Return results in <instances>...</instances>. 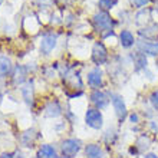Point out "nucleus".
<instances>
[{
	"instance_id": "6",
	"label": "nucleus",
	"mask_w": 158,
	"mask_h": 158,
	"mask_svg": "<svg viewBox=\"0 0 158 158\" xmlns=\"http://www.w3.org/2000/svg\"><path fill=\"white\" fill-rule=\"evenodd\" d=\"M112 105H114V109H115V114L119 121H124V118L127 117V106H125V102L122 99L121 95H112Z\"/></svg>"
},
{
	"instance_id": "14",
	"label": "nucleus",
	"mask_w": 158,
	"mask_h": 158,
	"mask_svg": "<svg viewBox=\"0 0 158 158\" xmlns=\"http://www.w3.org/2000/svg\"><path fill=\"white\" fill-rule=\"evenodd\" d=\"M12 72V62L6 56H0V78L7 76Z\"/></svg>"
},
{
	"instance_id": "4",
	"label": "nucleus",
	"mask_w": 158,
	"mask_h": 158,
	"mask_svg": "<svg viewBox=\"0 0 158 158\" xmlns=\"http://www.w3.org/2000/svg\"><path fill=\"white\" fill-rule=\"evenodd\" d=\"M106 59H108L106 48L104 46V43L96 42L95 45H94V49H92V60H94L96 65H102V63L106 62Z\"/></svg>"
},
{
	"instance_id": "5",
	"label": "nucleus",
	"mask_w": 158,
	"mask_h": 158,
	"mask_svg": "<svg viewBox=\"0 0 158 158\" xmlns=\"http://www.w3.org/2000/svg\"><path fill=\"white\" fill-rule=\"evenodd\" d=\"M91 102L95 105L96 108L102 109V108H105V106L109 104V98H108V95H106L105 92L99 91V89H95V91L91 94Z\"/></svg>"
},
{
	"instance_id": "8",
	"label": "nucleus",
	"mask_w": 158,
	"mask_h": 158,
	"mask_svg": "<svg viewBox=\"0 0 158 158\" xmlns=\"http://www.w3.org/2000/svg\"><path fill=\"white\" fill-rule=\"evenodd\" d=\"M102 82H104V79H102V72H101L99 68H95V69H92V71L88 73V83H89L92 88L102 86Z\"/></svg>"
},
{
	"instance_id": "22",
	"label": "nucleus",
	"mask_w": 158,
	"mask_h": 158,
	"mask_svg": "<svg viewBox=\"0 0 158 158\" xmlns=\"http://www.w3.org/2000/svg\"><path fill=\"white\" fill-rule=\"evenodd\" d=\"M145 158H158V157H157L155 154H147V155H145Z\"/></svg>"
},
{
	"instance_id": "20",
	"label": "nucleus",
	"mask_w": 158,
	"mask_h": 158,
	"mask_svg": "<svg viewBox=\"0 0 158 158\" xmlns=\"http://www.w3.org/2000/svg\"><path fill=\"white\" fill-rule=\"evenodd\" d=\"M129 2H131L134 7H142V6H145L148 3V0H129Z\"/></svg>"
},
{
	"instance_id": "12",
	"label": "nucleus",
	"mask_w": 158,
	"mask_h": 158,
	"mask_svg": "<svg viewBox=\"0 0 158 158\" xmlns=\"http://www.w3.org/2000/svg\"><path fill=\"white\" fill-rule=\"evenodd\" d=\"M60 114H62V108H60L58 101H53V102L48 104V106H46V117L55 118V117H59Z\"/></svg>"
},
{
	"instance_id": "19",
	"label": "nucleus",
	"mask_w": 158,
	"mask_h": 158,
	"mask_svg": "<svg viewBox=\"0 0 158 158\" xmlns=\"http://www.w3.org/2000/svg\"><path fill=\"white\" fill-rule=\"evenodd\" d=\"M150 101H151V104H152V106H154L155 109H158V91L152 92V95H151Z\"/></svg>"
},
{
	"instance_id": "2",
	"label": "nucleus",
	"mask_w": 158,
	"mask_h": 158,
	"mask_svg": "<svg viewBox=\"0 0 158 158\" xmlns=\"http://www.w3.org/2000/svg\"><path fill=\"white\" fill-rule=\"evenodd\" d=\"M81 145L82 142L75 138H69V139H65L60 145V150H62V155L66 158H73L79 151H81Z\"/></svg>"
},
{
	"instance_id": "17",
	"label": "nucleus",
	"mask_w": 158,
	"mask_h": 158,
	"mask_svg": "<svg viewBox=\"0 0 158 158\" xmlns=\"http://www.w3.org/2000/svg\"><path fill=\"white\" fill-rule=\"evenodd\" d=\"M144 30H147V32H139L142 36H145V38H152L155 33H158V26L152 25L151 27H147V29H144Z\"/></svg>"
},
{
	"instance_id": "15",
	"label": "nucleus",
	"mask_w": 158,
	"mask_h": 158,
	"mask_svg": "<svg viewBox=\"0 0 158 158\" xmlns=\"http://www.w3.org/2000/svg\"><path fill=\"white\" fill-rule=\"evenodd\" d=\"M22 94H23L26 104L27 105L33 104V86H32V83H27V85H25L22 88Z\"/></svg>"
},
{
	"instance_id": "25",
	"label": "nucleus",
	"mask_w": 158,
	"mask_h": 158,
	"mask_svg": "<svg viewBox=\"0 0 158 158\" xmlns=\"http://www.w3.org/2000/svg\"><path fill=\"white\" fill-rule=\"evenodd\" d=\"M2 3H3V0H0V4H2Z\"/></svg>"
},
{
	"instance_id": "23",
	"label": "nucleus",
	"mask_w": 158,
	"mask_h": 158,
	"mask_svg": "<svg viewBox=\"0 0 158 158\" xmlns=\"http://www.w3.org/2000/svg\"><path fill=\"white\" fill-rule=\"evenodd\" d=\"M59 2H62V3H65V2H68V0H59Z\"/></svg>"
},
{
	"instance_id": "7",
	"label": "nucleus",
	"mask_w": 158,
	"mask_h": 158,
	"mask_svg": "<svg viewBox=\"0 0 158 158\" xmlns=\"http://www.w3.org/2000/svg\"><path fill=\"white\" fill-rule=\"evenodd\" d=\"M56 39H58V36L56 35H46V36H43V39H42L40 42V52L42 53H50L52 50H53L55 45H56Z\"/></svg>"
},
{
	"instance_id": "26",
	"label": "nucleus",
	"mask_w": 158,
	"mask_h": 158,
	"mask_svg": "<svg viewBox=\"0 0 158 158\" xmlns=\"http://www.w3.org/2000/svg\"><path fill=\"white\" fill-rule=\"evenodd\" d=\"M60 158H66V157H60Z\"/></svg>"
},
{
	"instance_id": "24",
	"label": "nucleus",
	"mask_w": 158,
	"mask_h": 158,
	"mask_svg": "<svg viewBox=\"0 0 158 158\" xmlns=\"http://www.w3.org/2000/svg\"><path fill=\"white\" fill-rule=\"evenodd\" d=\"M151 2H154V3H158V0H151Z\"/></svg>"
},
{
	"instance_id": "10",
	"label": "nucleus",
	"mask_w": 158,
	"mask_h": 158,
	"mask_svg": "<svg viewBox=\"0 0 158 158\" xmlns=\"http://www.w3.org/2000/svg\"><path fill=\"white\" fill-rule=\"evenodd\" d=\"M139 49L144 52V53L148 55H158V42H139Z\"/></svg>"
},
{
	"instance_id": "21",
	"label": "nucleus",
	"mask_w": 158,
	"mask_h": 158,
	"mask_svg": "<svg viewBox=\"0 0 158 158\" xmlns=\"http://www.w3.org/2000/svg\"><path fill=\"white\" fill-rule=\"evenodd\" d=\"M0 158H13L12 154H7V152H4V154L0 155Z\"/></svg>"
},
{
	"instance_id": "9",
	"label": "nucleus",
	"mask_w": 158,
	"mask_h": 158,
	"mask_svg": "<svg viewBox=\"0 0 158 158\" xmlns=\"http://www.w3.org/2000/svg\"><path fill=\"white\" fill-rule=\"evenodd\" d=\"M85 154L86 158H104V151L96 144H89L85 147Z\"/></svg>"
},
{
	"instance_id": "1",
	"label": "nucleus",
	"mask_w": 158,
	"mask_h": 158,
	"mask_svg": "<svg viewBox=\"0 0 158 158\" xmlns=\"http://www.w3.org/2000/svg\"><path fill=\"white\" fill-rule=\"evenodd\" d=\"M94 25H95V27L99 32H106V35H112V29H114V20H112V17L109 16L106 12H99V13H96L95 16H94ZM105 35V36H106Z\"/></svg>"
},
{
	"instance_id": "18",
	"label": "nucleus",
	"mask_w": 158,
	"mask_h": 158,
	"mask_svg": "<svg viewBox=\"0 0 158 158\" xmlns=\"http://www.w3.org/2000/svg\"><path fill=\"white\" fill-rule=\"evenodd\" d=\"M115 4H117V0H99V6L104 9V10L112 9Z\"/></svg>"
},
{
	"instance_id": "27",
	"label": "nucleus",
	"mask_w": 158,
	"mask_h": 158,
	"mask_svg": "<svg viewBox=\"0 0 158 158\" xmlns=\"http://www.w3.org/2000/svg\"><path fill=\"white\" fill-rule=\"evenodd\" d=\"M157 66H158V60H157Z\"/></svg>"
},
{
	"instance_id": "16",
	"label": "nucleus",
	"mask_w": 158,
	"mask_h": 158,
	"mask_svg": "<svg viewBox=\"0 0 158 158\" xmlns=\"http://www.w3.org/2000/svg\"><path fill=\"white\" fill-rule=\"evenodd\" d=\"M25 76H26L25 68L17 66L16 69H15V73H13V82L16 83V85H19V83H22L23 81H25Z\"/></svg>"
},
{
	"instance_id": "11",
	"label": "nucleus",
	"mask_w": 158,
	"mask_h": 158,
	"mask_svg": "<svg viewBox=\"0 0 158 158\" xmlns=\"http://www.w3.org/2000/svg\"><path fill=\"white\" fill-rule=\"evenodd\" d=\"M38 158H58L56 157V151H55V148L52 145H42L40 148H39L38 151V155H36Z\"/></svg>"
},
{
	"instance_id": "3",
	"label": "nucleus",
	"mask_w": 158,
	"mask_h": 158,
	"mask_svg": "<svg viewBox=\"0 0 158 158\" xmlns=\"http://www.w3.org/2000/svg\"><path fill=\"white\" fill-rule=\"evenodd\" d=\"M85 121H86L88 127H91L94 129H99L102 127L104 118H102L101 111H98L96 108H89L86 111V114H85Z\"/></svg>"
},
{
	"instance_id": "13",
	"label": "nucleus",
	"mask_w": 158,
	"mask_h": 158,
	"mask_svg": "<svg viewBox=\"0 0 158 158\" xmlns=\"http://www.w3.org/2000/svg\"><path fill=\"white\" fill-rule=\"evenodd\" d=\"M121 39V45L124 48H131V46L135 43V39H134V35L129 32V30H122L119 35Z\"/></svg>"
}]
</instances>
